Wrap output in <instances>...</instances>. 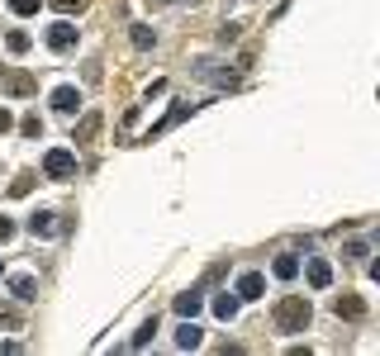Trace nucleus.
I'll return each instance as SVG.
<instances>
[{
	"label": "nucleus",
	"instance_id": "1",
	"mask_svg": "<svg viewBox=\"0 0 380 356\" xmlns=\"http://www.w3.org/2000/svg\"><path fill=\"white\" fill-rule=\"evenodd\" d=\"M271 318H276V328H280V332H304V328H309V318H314V309H309L304 295H280L276 309H271Z\"/></svg>",
	"mask_w": 380,
	"mask_h": 356
},
{
	"label": "nucleus",
	"instance_id": "2",
	"mask_svg": "<svg viewBox=\"0 0 380 356\" xmlns=\"http://www.w3.org/2000/svg\"><path fill=\"white\" fill-rule=\"evenodd\" d=\"M43 176H48V181H72V176H77V152H72V147H53V152L43 157Z\"/></svg>",
	"mask_w": 380,
	"mask_h": 356
},
{
	"label": "nucleus",
	"instance_id": "3",
	"mask_svg": "<svg viewBox=\"0 0 380 356\" xmlns=\"http://www.w3.org/2000/svg\"><path fill=\"white\" fill-rule=\"evenodd\" d=\"M195 76H200V81H209V86H219V90H233V86H238V76H233V72H223V62H209V57H200V62H195Z\"/></svg>",
	"mask_w": 380,
	"mask_h": 356
},
{
	"label": "nucleus",
	"instance_id": "4",
	"mask_svg": "<svg viewBox=\"0 0 380 356\" xmlns=\"http://www.w3.org/2000/svg\"><path fill=\"white\" fill-rule=\"evenodd\" d=\"M200 110V105H171V110L162 114V119H157V124H152V129H148V134H143V143H152V138H162L166 129H176V124H181V119H186V114H195Z\"/></svg>",
	"mask_w": 380,
	"mask_h": 356
},
{
	"label": "nucleus",
	"instance_id": "5",
	"mask_svg": "<svg viewBox=\"0 0 380 356\" xmlns=\"http://www.w3.org/2000/svg\"><path fill=\"white\" fill-rule=\"evenodd\" d=\"M48 48H53V53H72V48H77V24H72V19H57V24L48 29Z\"/></svg>",
	"mask_w": 380,
	"mask_h": 356
},
{
	"label": "nucleus",
	"instance_id": "6",
	"mask_svg": "<svg viewBox=\"0 0 380 356\" xmlns=\"http://www.w3.org/2000/svg\"><path fill=\"white\" fill-rule=\"evenodd\" d=\"M0 90H5V95H33L38 81H33L29 72H5V67H0Z\"/></svg>",
	"mask_w": 380,
	"mask_h": 356
},
{
	"label": "nucleus",
	"instance_id": "7",
	"mask_svg": "<svg viewBox=\"0 0 380 356\" xmlns=\"http://www.w3.org/2000/svg\"><path fill=\"white\" fill-rule=\"evenodd\" d=\"M262 290H267V275H262V271H243V275H238V285H233L238 300H262Z\"/></svg>",
	"mask_w": 380,
	"mask_h": 356
},
{
	"label": "nucleus",
	"instance_id": "8",
	"mask_svg": "<svg viewBox=\"0 0 380 356\" xmlns=\"http://www.w3.org/2000/svg\"><path fill=\"white\" fill-rule=\"evenodd\" d=\"M333 309H338V318H347V323H361V318H366V300H361V295H338Z\"/></svg>",
	"mask_w": 380,
	"mask_h": 356
},
{
	"label": "nucleus",
	"instance_id": "9",
	"mask_svg": "<svg viewBox=\"0 0 380 356\" xmlns=\"http://www.w3.org/2000/svg\"><path fill=\"white\" fill-rule=\"evenodd\" d=\"M53 110L57 114H77L81 110V90H77V86H57L53 90Z\"/></svg>",
	"mask_w": 380,
	"mask_h": 356
},
{
	"label": "nucleus",
	"instance_id": "10",
	"mask_svg": "<svg viewBox=\"0 0 380 356\" xmlns=\"http://www.w3.org/2000/svg\"><path fill=\"white\" fill-rule=\"evenodd\" d=\"M200 342H205V332L195 328V318H181V328H176V347H181V352H195Z\"/></svg>",
	"mask_w": 380,
	"mask_h": 356
},
{
	"label": "nucleus",
	"instance_id": "11",
	"mask_svg": "<svg viewBox=\"0 0 380 356\" xmlns=\"http://www.w3.org/2000/svg\"><path fill=\"white\" fill-rule=\"evenodd\" d=\"M29 233H33V238H53L57 233V214H48V209L29 214Z\"/></svg>",
	"mask_w": 380,
	"mask_h": 356
},
{
	"label": "nucleus",
	"instance_id": "12",
	"mask_svg": "<svg viewBox=\"0 0 380 356\" xmlns=\"http://www.w3.org/2000/svg\"><path fill=\"white\" fill-rule=\"evenodd\" d=\"M309 285H314V290H328V285H333V266H328L324 257H309Z\"/></svg>",
	"mask_w": 380,
	"mask_h": 356
},
{
	"label": "nucleus",
	"instance_id": "13",
	"mask_svg": "<svg viewBox=\"0 0 380 356\" xmlns=\"http://www.w3.org/2000/svg\"><path fill=\"white\" fill-rule=\"evenodd\" d=\"M271 275H276V280H295V275H299V257H295V252H280V257L271 261Z\"/></svg>",
	"mask_w": 380,
	"mask_h": 356
},
{
	"label": "nucleus",
	"instance_id": "14",
	"mask_svg": "<svg viewBox=\"0 0 380 356\" xmlns=\"http://www.w3.org/2000/svg\"><path fill=\"white\" fill-rule=\"evenodd\" d=\"M10 295H15L19 304L38 300V280H33V275H15V280H10Z\"/></svg>",
	"mask_w": 380,
	"mask_h": 356
},
{
	"label": "nucleus",
	"instance_id": "15",
	"mask_svg": "<svg viewBox=\"0 0 380 356\" xmlns=\"http://www.w3.org/2000/svg\"><path fill=\"white\" fill-rule=\"evenodd\" d=\"M200 309H205V295H200V290H186V295H176V314H181V318H195Z\"/></svg>",
	"mask_w": 380,
	"mask_h": 356
},
{
	"label": "nucleus",
	"instance_id": "16",
	"mask_svg": "<svg viewBox=\"0 0 380 356\" xmlns=\"http://www.w3.org/2000/svg\"><path fill=\"white\" fill-rule=\"evenodd\" d=\"M238 304H243V300H238L233 290H223V295L214 300V314L223 318V323H233V318H238Z\"/></svg>",
	"mask_w": 380,
	"mask_h": 356
},
{
	"label": "nucleus",
	"instance_id": "17",
	"mask_svg": "<svg viewBox=\"0 0 380 356\" xmlns=\"http://www.w3.org/2000/svg\"><path fill=\"white\" fill-rule=\"evenodd\" d=\"M95 134H100V114H86L81 124H77V138H72V143H90Z\"/></svg>",
	"mask_w": 380,
	"mask_h": 356
},
{
	"label": "nucleus",
	"instance_id": "18",
	"mask_svg": "<svg viewBox=\"0 0 380 356\" xmlns=\"http://www.w3.org/2000/svg\"><path fill=\"white\" fill-rule=\"evenodd\" d=\"M29 43H33V38H29L24 29H10V33H5V48H10V53H29Z\"/></svg>",
	"mask_w": 380,
	"mask_h": 356
},
{
	"label": "nucleus",
	"instance_id": "19",
	"mask_svg": "<svg viewBox=\"0 0 380 356\" xmlns=\"http://www.w3.org/2000/svg\"><path fill=\"white\" fill-rule=\"evenodd\" d=\"M129 38H134V48H143V53H148V48L157 43V33H152L148 24H134V33H129Z\"/></svg>",
	"mask_w": 380,
	"mask_h": 356
},
{
	"label": "nucleus",
	"instance_id": "20",
	"mask_svg": "<svg viewBox=\"0 0 380 356\" xmlns=\"http://www.w3.org/2000/svg\"><path fill=\"white\" fill-rule=\"evenodd\" d=\"M152 332H157V318H148V323L134 332V342H129V347H134V352H138V347H148V342H152Z\"/></svg>",
	"mask_w": 380,
	"mask_h": 356
},
{
	"label": "nucleus",
	"instance_id": "21",
	"mask_svg": "<svg viewBox=\"0 0 380 356\" xmlns=\"http://www.w3.org/2000/svg\"><path fill=\"white\" fill-rule=\"evenodd\" d=\"M33 181H38L33 171H19V176H15V186H10V195H29V191H33Z\"/></svg>",
	"mask_w": 380,
	"mask_h": 356
},
{
	"label": "nucleus",
	"instance_id": "22",
	"mask_svg": "<svg viewBox=\"0 0 380 356\" xmlns=\"http://www.w3.org/2000/svg\"><path fill=\"white\" fill-rule=\"evenodd\" d=\"M5 5H10L15 15H38V10H43V0H5Z\"/></svg>",
	"mask_w": 380,
	"mask_h": 356
},
{
	"label": "nucleus",
	"instance_id": "23",
	"mask_svg": "<svg viewBox=\"0 0 380 356\" xmlns=\"http://www.w3.org/2000/svg\"><path fill=\"white\" fill-rule=\"evenodd\" d=\"M19 134H24V138H38V134H43V119H38V114H29L24 124H19Z\"/></svg>",
	"mask_w": 380,
	"mask_h": 356
},
{
	"label": "nucleus",
	"instance_id": "24",
	"mask_svg": "<svg viewBox=\"0 0 380 356\" xmlns=\"http://www.w3.org/2000/svg\"><path fill=\"white\" fill-rule=\"evenodd\" d=\"M57 15H72V10H86V0H48Z\"/></svg>",
	"mask_w": 380,
	"mask_h": 356
},
{
	"label": "nucleus",
	"instance_id": "25",
	"mask_svg": "<svg viewBox=\"0 0 380 356\" xmlns=\"http://www.w3.org/2000/svg\"><path fill=\"white\" fill-rule=\"evenodd\" d=\"M238 29H243V24H223V29H219V43H223V48H228V43H233V38H238Z\"/></svg>",
	"mask_w": 380,
	"mask_h": 356
},
{
	"label": "nucleus",
	"instance_id": "26",
	"mask_svg": "<svg viewBox=\"0 0 380 356\" xmlns=\"http://www.w3.org/2000/svg\"><path fill=\"white\" fill-rule=\"evenodd\" d=\"M10 238H15V223H10L5 214H0V243H10Z\"/></svg>",
	"mask_w": 380,
	"mask_h": 356
},
{
	"label": "nucleus",
	"instance_id": "27",
	"mask_svg": "<svg viewBox=\"0 0 380 356\" xmlns=\"http://www.w3.org/2000/svg\"><path fill=\"white\" fill-rule=\"evenodd\" d=\"M0 323H5V328H15V323H19V318H15V309H5V304H0Z\"/></svg>",
	"mask_w": 380,
	"mask_h": 356
},
{
	"label": "nucleus",
	"instance_id": "28",
	"mask_svg": "<svg viewBox=\"0 0 380 356\" xmlns=\"http://www.w3.org/2000/svg\"><path fill=\"white\" fill-rule=\"evenodd\" d=\"M10 129H15V114H10V110H0V134H10Z\"/></svg>",
	"mask_w": 380,
	"mask_h": 356
},
{
	"label": "nucleus",
	"instance_id": "29",
	"mask_svg": "<svg viewBox=\"0 0 380 356\" xmlns=\"http://www.w3.org/2000/svg\"><path fill=\"white\" fill-rule=\"evenodd\" d=\"M162 5H166V0H148V10H162Z\"/></svg>",
	"mask_w": 380,
	"mask_h": 356
},
{
	"label": "nucleus",
	"instance_id": "30",
	"mask_svg": "<svg viewBox=\"0 0 380 356\" xmlns=\"http://www.w3.org/2000/svg\"><path fill=\"white\" fill-rule=\"evenodd\" d=\"M0 271H5V266H0Z\"/></svg>",
	"mask_w": 380,
	"mask_h": 356
}]
</instances>
